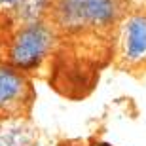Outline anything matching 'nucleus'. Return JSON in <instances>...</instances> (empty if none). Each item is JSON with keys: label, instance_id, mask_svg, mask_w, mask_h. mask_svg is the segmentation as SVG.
I'll use <instances>...</instances> for the list:
<instances>
[{"label": "nucleus", "instance_id": "1", "mask_svg": "<svg viewBox=\"0 0 146 146\" xmlns=\"http://www.w3.org/2000/svg\"><path fill=\"white\" fill-rule=\"evenodd\" d=\"M51 31L42 23H31L17 33L11 44V63L17 68H33L51 48Z\"/></svg>", "mask_w": 146, "mask_h": 146}, {"label": "nucleus", "instance_id": "2", "mask_svg": "<svg viewBox=\"0 0 146 146\" xmlns=\"http://www.w3.org/2000/svg\"><path fill=\"white\" fill-rule=\"evenodd\" d=\"M57 11L65 27H97L114 19L116 4L114 0H59Z\"/></svg>", "mask_w": 146, "mask_h": 146}, {"label": "nucleus", "instance_id": "3", "mask_svg": "<svg viewBox=\"0 0 146 146\" xmlns=\"http://www.w3.org/2000/svg\"><path fill=\"white\" fill-rule=\"evenodd\" d=\"M29 82L21 72L0 63V114H13L29 103Z\"/></svg>", "mask_w": 146, "mask_h": 146}, {"label": "nucleus", "instance_id": "4", "mask_svg": "<svg viewBox=\"0 0 146 146\" xmlns=\"http://www.w3.org/2000/svg\"><path fill=\"white\" fill-rule=\"evenodd\" d=\"M123 42L129 59L146 57V15H135L125 23Z\"/></svg>", "mask_w": 146, "mask_h": 146}, {"label": "nucleus", "instance_id": "5", "mask_svg": "<svg viewBox=\"0 0 146 146\" xmlns=\"http://www.w3.org/2000/svg\"><path fill=\"white\" fill-rule=\"evenodd\" d=\"M19 0H0V4H6V6H13V4H17Z\"/></svg>", "mask_w": 146, "mask_h": 146}]
</instances>
